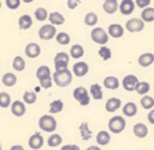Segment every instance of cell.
Here are the masks:
<instances>
[{"instance_id":"cell-1","label":"cell","mask_w":154,"mask_h":150,"mask_svg":"<svg viewBox=\"0 0 154 150\" xmlns=\"http://www.w3.org/2000/svg\"><path fill=\"white\" fill-rule=\"evenodd\" d=\"M52 81L55 83V86L65 88V87L70 86L72 81H73V73H72L69 69L63 72H55L52 74Z\"/></svg>"},{"instance_id":"cell-2","label":"cell","mask_w":154,"mask_h":150,"mask_svg":"<svg viewBox=\"0 0 154 150\" xmlns=\"http://www.w3.org/2000/svg\"><path fill=\"white\" fill-rule=\"evenodd\" d=\"M58 123L51 114H44L38 118V128L44 132H50L52 134L54 131H57Z\"/></svg>"},{"instance_id":"cell-3","label":"cell","mask_w":154,"mask_h":150,"mask_svg":"<svg viewBox=\"0 0 154 150\" xmlns=\"http://www.w3.org/2000/svg\"><path fill=\"white\" fill-rule=\"evenodd\" d=\"M127 127V120L122 116H113L109 120V131L113 134H121Z\"/></svg>"},{"instance_id":"cell-4","label":"cell","mask_w":154,"mask_h":150,"mask_svg":"<svg viewBox=\"0 0 154 150\" xmlns=\"http://www.w3.org/2000/svg\"><path fill=\"white\" fill-rule=\"evenodd\" d=\"M91 39L96 44L106 45V43L109 42V35H107V30H105L103 28L99 26V28H94L91 30Z\"/></svg>"},{"instance_id":"cell-5","label":"cell","mask_w":154,"mask_h":150,"mask_svg":"<svg viewBox=\"0 0 154 150\" xmlns=\"http://www.w3.org/2000/svg\"><path fill=\"white\" fill-rule=\"evenodd\" d=\"M73 98L76 99L77 102L80 103L81 106H87L90 105V95H88V91H87L85 87H77L73 89Z\"/></svg>"},{"instance_id":"cell-6","label":"cell","mask_w":154,"mask_h":150,"mask_svg":"<svg viewBox=\"0 0 154 150\" xmlns=\"http://www.w3.org/2000/svg\"><path fill=\"white\" fill-rule=\"evenodd\" d=\"M57 36V26L51 25V23H47V25H43L42 28L38 29V37L40 40H44L48 42Z\"/></svg>"},{"instance_id":"cell-7","label":"cell","mask_w":154,"mask_h":150,"mask_svg":"<svg viewBox=\"0 0 154 150\" xmlns=\"http://www.w3.org/2000/svg\"><path fill=\"white\" fill-rule=\"evenodd\" d=\"M125 29L131 33L142 32V30L144 29V22L140 18H131V19L127 21V23H125Z\"/></svg>"},{"instance_id":"cell-8","label":"cell","mask_w":154,"mask_h":150,"mask_svg":"<svg viewBox=\"0 0 154 150\" xmlns=\"http://www.w3.org/2000/svg\"><path fill=\"white\" fill-rule=\"evenodd\" d=\"M28 145H29V147H30L32 150L42 149L43 145H44V138L42 136V134H40V132H36V134H33L32 136L29 138Z\"/></svg>"},{"instance_id":"cell-9","label":"cell","mask_w":154,"mask_h":150,"mask_svg":"<svg viewBox=\"0 0 154 150\" xmlns=\"http://www.w3.org/2000/svg\"><path fill=\"white\" fill-rule=\"evenodd\" d=\"M10 109H11V113H13L15 117H22L26 113V105L23 101H14V102L10 105Z\"/></svg>"},{"instance_id":"cell-10","label":"cell","mask_w":154,"mask_h":150,"mask_svg":"<svg viewBox=\"0 0 154 150\" xmlns=\"http://www.w3.org/2000/svg\"><path fill=\"white\" fill-rule=\"evenodd\" d=\"M135 2L132 0H121V3H119V11L122 15H131L135 11Z\"/></svg>"},{"instance_id":"cell-11","label":"cell","mask_w":154,"mask_h":150,"mask_svg":"<svg viewBox=\"0 0 154 150\" xmlns=\"http://www.w3.org/2000/svg\"><path fill=\"white\" fill-rule=\"evenodd\" d=\"M138 83H139L138 77L134 76V74H127L121 81V84H122L125 91H135V87H136Z\"/></svg>"},{"instance_id":"cell-12","label":"cell","mask_w":154,"mask_h":150,"mask_svg":"<svg viewBox=\"0 0 154 150\" xmlns=\"http://www.w3.org/2000/svg\"><path fill=\"white\" fill-rule=\"evenodd\" d=\"M25 54L28 58L35 59V58H37L38 55L42 54V48H40V45H38L37 43H29L25 47Z\"/></svg>"},{"instance_id":"cell-13","label":"cell","mask_w":154,"mask_h":150,"mask_svg":"<svg viewBox=\"0 0 154 150\" xmlns=\"http://www.w3.org/2000/svg\"><path fill=\"white\" fill-rule=\"evenodd\" d=\"M90 72V66L85 62H76V65H73V70L72 73L77 77H84L87 73Z\"/></svg>"},{"instance_id":"cell-14","label":"cell","mask_w":154,"mask_h":150,"mask_svg":"<svg viewBox=\"0 0 154 150\" xmlns=\"http://www.w3.org/2000/svg\"><path fill=\"white\" fill-rule=\"evenodd\" d=\"M132 132H134V135L136 138H140V139H143V138H146L149 135V128L146 124H143V123H138V124H135L134 128H132Z\"/></svg>"},{"instance_id":"cell-15","label":"cell","mask_w":154,"mask_h":150,"mask_svg":"<svg viewBox=\"0 0 154 150\" xmlns=\"http://www.w3.org/2000/svg\"><path fill=\"white\" fill-rule=\"evenodd\" d=\"M107 35L113 39L122 37V35H124V28H122L120 23H112V25H109V28H107Z\"/></svg>"},{"instance_id":"cell-16","label":"cell","mask_w":154,"mask_h":150,"mask_svg":"<svg viewBox=\"0 0 154 150\" xmlns=\"http://www.w3.org/2000/svg\"><path fill=\"white\" fill-rule=\"evenodd\" d=\"M120 108H121V99L120 98H109L106 101L105 109L109 113H114L116 110H119Z\"/></svg>"},{"instance_id":"cell-17","label":"cell","mask_w":154,"mask_h":150,"mask_svg":"<svg viewBox=\"0 0 154 150\" xmlns=\"http://www.w3.org/2000/svg\"><path fill=\"white\" fill-rule=\"evenodd\" d=\"M122 114L125 117H134L138 114V106L135 102H127L122 106Z\"/></svg>"},{"instance_id":"cell-18","label":"cell","mask_w":154,"mask_h":150,"mask_svg":"<svg viewBox=\"0 0 154 150\" xmlns=\"http://www.w3.org/2000/svg\"><path fill=\"white\" fill-rule=\"evenodd\" d=\"M138 64L140 65L142 67H149L150 65L154 64V54L151 52H144L140 57L138 58Z\"/></svg>"},{"instance_id":"cell-19","label":"cell","mask_w":154,"mask_h":150,"mask_svg":"<svg viewBox=\"0 0 154 150\" xmlns=\"http://www.w3.org/2000/svg\"><path fill=\"white\" fill-rule=\"evenodd\" d=\"M102 7L106 14H110V15H112L116 11H119V2H117V0H105Z\"/></svg>"},{"instance_id":"cell-20","label":"cell","mask_w":154,"mask_h":150,"mask_svg":"<svg viewBox=\"0 0 154 150\" xmlns=\"http://www.w3.org/2000/svg\"><path fill=\"white\" fill-rule=\"evenodd\" d=\"M48 21H50V23H51V25L59 26V25H63V23H65V17L62 15L61 13L54 11V13L48 14Z\"/></svg>"},{"instance_id":"cell-21","label":"cell","mask_w":154,"mask_h":150,"mask_svg":"<svg viewBox=\"0 0 154 150\" xmlns=\"http://www.w3.org/2000/svg\"><path fill=\"white\" fill-rule=\"evenodd\" d=\"M33 25V19L30 15H28V14H25V15H21L18 19V26L19 29H22V30H26V29L32 28Z\"/></svg>"},{"instance_id":"cell-22","label":"cell","mask_w":154,"mask_h":150,"mask_svg":"<svg viewBox=\"0 0 154 150\" xmlns=\"http://www.w3.org/2000/svg\"><path fill=\"white\" fill-rule=\"evenodd\" d=\"M103 87L107 89H117L120 87V80L116 76H107L103 80Z\"/></svg>"},{"instance_id":"cell-23","label":"cell","mask_w":154,"mask_h":150,"mask_svg":"<svg viewBox=\"0 0 154 150\" xmlns=\"http://www.w3.org/2000/svg\"><path fill=\"white\" fill-rule=\"evenodd\" d=\"M50 114H57V113H61L63 110V101L62 99H55L50 103Z\"/></svg>"},{"instance_id":"cell-24","label":"cell","mask_w":154,"mask_h":150,"mask_svg":"<svg viewBox=\"0 0 154 150\" xmlns=\"http://www.w3.org/2000/svg\"><path fill=\"white\" fill-rule=\"evenodd\" d=\"M69 55L70 58H74V59H80L84 55V47L80 44H74L70 47V51H69Z\"/></svg>"},{"instance_id":"cell-25","label":"cell","mask_w":154,"mask_h":150,"mask_svg":"<svg viewBox=\"0 0 154 150\" xmlns=\"http://www.w3.org/2000/svg\"><path fill=\"white\" fill-rule=\"evenodd\" d=\"M90 95L91 98L96 99V101H100L103 98V91H102V87L99 84H92L90 87Z\"/></svg>"},{"instance_id":"cell-26","label":"cell","mask_w":154,"mask_h":150,"mask_svg":"<svg viewBox=\"0 0 154 150\" xmlns=\"http://www.w3.org/2000/svg\"><path fill=\"white\" fill-rule=\"evenodd\" d=\"M110 142V134L107 131H99L96 135V143L99 146H106Z\"/></svg>"},{"instance_id":"cell-27","label":"cell","mask_w":154,"mask_h":150,"mask_svg":"<svg viewBox=\"0 0 154 150\" xmlns=\"http://www.w3.org/2000/svg\"><path fill=\"white\" fill-rule=\"evenodd\" d=\"M17 81H18L17 76L14 73H10V72L2 77V83H3L6 87H14L17 84Z\"/></svg>"},{"instance_id":"cell-28","label":"cell","mask_w":154,"mask_h":150,"mask_svg":"<svg viewBox=\"0 0 154 150\" xmlns=\"http://www.w3.org/2000/svg\"><path fill=\"white\" fill-rule=\"evenodd\" d=\"M142 21H143L144 23L146 22H153L154 21V8H151V7H147V8H143L142 10Z\"/></svg>"},{"instance_id":"cell-29","label":"cell","mask_w":154,"mask_h":150,"mask_svg":"<svg viewBox=\"0 0 154 150\" xmlns=\"http://www.w3.org/2000/svg\"><path fill=\"white\" fill-rule=\"evenodd\" d=\"M79 131H80V135H81V139H83V141H90L91 136H92V132H91V130L87 123H81Z\"/></svg>"},{"instance_id":"cell-30","label":"cell","mask_w":154,"mask_h":150,"mask_svg":"<svg viewBox=\"0 0 154 150\" xmlns=\"http://www.w3.org/2000/svg\"><path fill=\"white\" fill-rule=\"evenodd\" d=\"M47 145L50 147L61 146V145H62V136L59 134H54V132H52V134L48 136V139H47Z\"/></svg>"},{"instance_id":"cell-31","label":"cell","mask_w":154,"mask_h":150,"mask_svg":"<svg viewBox=\"0 0 154 150\" xmlns=\"http://www.w3.org/2000/svg\"><path fill=\"white\" fill-rule=\"evenodd\" d=\"M150 88L151 87L147 81H139V83L136 84V87H135V91H136L140 96H143V95H147V92L150 91Z\"/></svg>"},{"instance_id":"cell-32","label":"cell","mask_w":154,"mask_h":150,"mask_svg":"<svg viewBox=\"0 0 154 150\" xmlns=\"http://www.w3.org/2000/svg\"><path fill=\"white\" fill-rule=\"evenodd\" d=\"M26 67V64H25V59L22 57H15L13 59V69L15 72H23Z\"/></svg>"},{"instance_id":"cell-33","label":"cell","mask_w":154,"mask_h":150,"mask_svg":"<svg viewBox=\"0 0 154 150\" xmlns=\"http://www.w3.org/2000/svg\"><path fill=\"white\" fill-rule=\"evenodd\" d=\"M22 101L25 102V105H33V103H36V101H37V95H36V92H33V91H25L23 96H22Z\"/></svg>"},{"instance_id":"cell-34","label":"cell","mask_w":154,"mask_h":150,"mask_svg":"<svg viewBox=\"0 0 154 150\" xmlns=\"http://www.w3.org/2000/svg\"><path fill=\"white\" fill-rule=\"evenodd\" d=\"M140 105L143 109L150 110V109L154 108V98L153 96H149V95H143L140 98Z\"/></svg>"},{"instance_id":"cell-35","label":"cell","mask_w":154,"mask_h":150,"mask_svg":"<svg viewBox=\"0 0 154 150\" xmlns=\"http://www.w3.org/2000/svg\"><path fill=\"white\" fill-rule=\"evenodd\" d=\"M55 39H57V43H59L61 45L70 44V36L67 35L66 32H58L57 36H55Z\"/></svg>"},{"instance_id":"cell-36","label":"cell","mask_w":154,"mask_h":150,"mask_svg":"<svg viewBox=\"0 0 154 150\" xmlns=\"http://www.w3.org/2000/svg\"><path fill=\"white\" fill-rule=\"evenodd\" d=\"M50 76H52V74H51V69L48 66H44V65H43V66H40L37 70H36V77H37L38 80L44 79V77H50Z\"/></svg>"},{"instance_id":"cell-37","label":"cell","mask_w":154,"mask_h":150,"mask_svg":"<svg viewBox=\"0 0 154 150\" xmlns=\"http://www.w3.org/2000/svg\"><path fill=\"white\" fill-rule=\"evenodd\" d=\"M35 18L37 21H47L48 19V11L44 7H38L37 10H35Z\"/></svg>"},{"instance_id":"cell-38","label":"cell","mask_w":154,"mask_h":150,"mask_svg":"<svg viewBox=\"0 0 154 150\" xmlns=\"http://www.w3.org/2000/svg\"><path fill=\"white\" fill-rule=\"evenodd\" d=\"M10 105H11V96H10L8 92H0V108H10Z\"/></svg>"},{"instance_id":"cell-39","label":"cell","mask_w":154,"mask_h":150,"mask_svg":"<svg viewBox=\"0 0 154 150\" xmlns=\"http://www.w3.org/2000/svg\"><path fill=\"white\" fill-rule=\"evenodd\" d=\"M84 23L87 26H95L98 23V15L95 13H88L84 17Z\"/></svg>"},{"instance_id":"cell-40","label":"cell","mask_w":154,"mask_h":150,"mask_svg":"<svg viewBox=\"0 0 154 150\" xmlns=\"http://www.w3.org/2000/svg\"><path fill=\"white\" fill-rule=\"evenodd\" d=\"M98 55L102 58L103 61H109L110 58H112V50L109 47H106V45H102L99 48V51H98Z\"/></svg>"},{"instance_id":"cell-41","label":"cell","mask_w":154,"mask_h":150,"mask_svg":"<svg viewBox=\"0 0 154 150\" xmlns=\"http://www.w3.org/2000/svg\"><path fill=\"white\" fill-rule=\"evenodd\" d=\"M69 59H70V55L63 52V51H61L55 55L54 62H67V64H69Z\"/></svg>"},{"instance_id":"cell-42","label":"cell","mask_w":154,"mask_h":150,"mask_svg":"<svg viewBox=\"0 0 154 150\" xmlns=\"http://www.w3.org/2000/svg\"><path fill=\"white\" fill-rule=\"evenodd\" d=\"M40 81V87L42 88H44V89H48V88H51L52 87V76H50V77H44V79H40L38 80Z\"/></svg>"},{"instance_id":"cell-43","label":"cell","mask_w":154,"mask_h":150,"mask_svg":"<svg viewBox=\"0 0 154 150\" xmlns=\"http://www.w3.org/2000/svg\"><path fill=\"white\" fill-rule=\"evenodd\" d=\"M6 6L10 10H17L21 6V0H6Z\"/></svg>"},{"instance_id":"cell-44","label":"cell","mask_w":154,"mask_h":150,"mask_svg":"<svg viewBox=\"0 0 154 150\" xmlns=\"http://www.w3.org/2000/svg\"><path fill=\"white\" fill-rule=\"evenodd\" d=\"M150 3L151 0H136L135 2V6H138L139 8H147V7H150Z\"/></svg>"},{"instance_id":"cell-45","label":"cell","mask_w":154,"mask_h":150,"mask_svg":"<svg viewBox=\"0 0 154 150\" xmlns=\"http://www.w3.org/2000/svg\"><path fill=\"white\" fill-rule=\"evenodd\" d=\"M55 72H63L67 70V62H54Z\"/></svg>"},{"instance_id":"cell-46","label":"cell","mask_w":154,"mask_h":150,"mask_svg":"<svg viewBox=\"0 0 154 150\" xmlns=\"http://www.w3.org/2000/svg\"><path fill=\"white\" fill-rule=\"evenodd\" d=\"M81 0H67V7L70 10H74L77 8V6H80Z\"/></svg>"},{"instance_id":"cell-47","label":"cell","mask_w":154,"mask_h":150,"mask_svg":"<svg viewBox=\"0 0 154 150\" xmlns=\"http://www.w3.org/2000/svg\"><path fill=\"white\" fill-rule=\"evenodd\" d=\"M61 150H80V147L77 145H65L61 147Z\"/></svg>"},{"instance_id":"cell-48","label":"cell","mask_w":154,"mask_h":150,"mask_svg":"<svg viewBox=\"0 0 154 150\" xmlns=\"http://www.w3.org/2000/svg\"><path fill=\"white\" fill-rule=\"evenodd\" d=\"M147 120L150 124L154 125V109H150V112H149V114H147Z\"/></svg>"},{"instance_id":"cell-49","label":"cell","mask_w":154,"mask_h":150,"mask_svg":"<svg viewBox=\"0 0 154 150\" xmlns=\"http://www.w3.org/2000/svg\"><path fill=\"white\" fill-rule=\"evenodd\" d=\"M10 150H25V149H23L21 145H14V146L10 147Z\"/></svg>"},{"instance_id":"cell-50","label":"cell","mask_w":154,"mask_h":150,"mask_svg":"<svg viewBox=\"0 0 154 150\" xmlns=\"http://www.w3.org/2000/svg\"><path fill=\"white\" fill-rule=\"evenodd\" d=\"M87 150H102L99 146H90V147H87Z\"/></svg>"},{"instance_id":"cell-51","label":"cell","mask_w":154,"mask_h":150,"mask_svg":"<svg viewBox=\"0 0 154 150\" xmlns=\"http://www.w3.org/2000/svg\"><path fill=\"white\" fill-rule=\"evenodd\" d=\"M21 2H23V3L29 4V3H33V2H35V0H21Z\"/></svg>"},{"instance_id":"cell-52","label":"cell","mask_w":154,"mask_h":150,"mask_svg":"<svg viewBox=\"0 0 154 150\" xmlns=\"http://www.w3.org/2000/svg\"><path fill=\"white\" fill-rule=\"evenodd\" d=\"M0 150H3V147H2V145H0Z\"/></svg>"},{"instance_id":"cell-53","label":"cell","mask_w":154,"mask_h":150,"mask_svg":"<svg viewBox=\"0 0 154 150\" xmlns=\"http://www.w3.org/2000/svg\"><path fill=\"white\" fill-rule=\"evenodd\" d=\"M0 10H2V2H0Z\"/></svg>"}]
</instances>
